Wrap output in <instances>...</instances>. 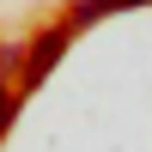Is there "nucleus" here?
<instances>
[{
  "label": "nucleus",
  "mask_w": 152,
  "mask_h": 152,
  "mask_svg": "<svg viewBox=\"0 0 152 152\" xmlns=\"http://www.w3.org/2000/svg\"><path fill=\"white\" fill-rule=\"evenodd\" d=\"M6 61L12 55H0V73H6ZM6 122H12V97H6V85H0V128H6Z\"/></svg>",
  "instance_id": "obj_3"
},
{
  "label": "nucleus",
  "mask_w": 152,
  "mask_h": 152,
  "mask_svg": "<svg viewBox=\"0 0 152 152\" xmlns=\"http://www.w3.org/2000/svg\"><path fill=\"white\" fill-rule=\"evenodd\" d=\"M116 6H146V0H85V6H79V18H73V24H97L104 12H116Z\"/></svg>",
  "instance_id": "obj_2"
},
{
  "label": "nucleus",
  "mask_w": 152,
  "mask_h": 152,
  "mask_svg": "<svg viewBox=\"0 0 152 152\" xmlns=\"http://www.w3.org/2000/svg\"><path fill=\"white\" fill-rule=\"evenodd\" d=\"M61 49H67V31H49V37H37V49H31V67H24V85H43V79H49V67L61 61Z\"/></svg>",
  "instance_id": "obj_1"
}]
</instances>
